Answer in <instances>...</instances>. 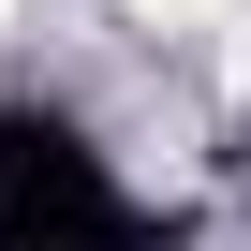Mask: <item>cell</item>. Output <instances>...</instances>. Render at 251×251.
Returning a JSON list of instances; mask_svg holds the SVG:
<instances>
[{
    "mask_svg": "<svg viewBox=\"0 0 251 251\" xmlns=\"http://www.w3.org/2000/svg\"><path fill=\"white\" fill-rule=\"evenodd\" d=\"M133 15H148V30H207L222 0H133Z\"/></svg>",
    "mask_w": 251,
    "mask_h": 251,
    "instance_id": "obj_1",
    "label": "cell"
},
{
    "mask_svg": "<svg viewBox=\"0 0 251 251\" xmlns=\"http://www.w3.org/2000/svg\"><path fill=\"white\" fill-rule=\"evenodd\" d=\"M0 30H15V0H0Z\"/></svg>",
    "mask_w": 251,
    "mask_h": 251,
    "instance_id": "obj_2",
    "label": "cell"
}]
</instances>
